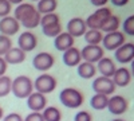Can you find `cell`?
Returning <instances> with one entry per match:
<instances>
[{
    "instance_id": "1",
    "label": "cell",
    "mask_w": 134,
    "mask_h": 121,
    "mask_svg": "<svg viewBox=\"0 0 134 121\" xmlns=\"http://www.w3.org/2000/svg\"><path fill=\"white\" fill-rule=\"evenodd\" d=\"M14 18L19 22L20 26L31 30V28H36L38 26H40L42 15L38 12V9L31 3H21V4H18V7L15 8Z\"/></svg>"
},
{
    "instance_id": "2",
    "label": "cell",
    "mask_w": 134,
    "mask_h": 121,
    "mask_svg": "<svg viewBox=\"0 0 134 121\" xmlns=\"http://www.w3.org/2000/svg\"><path fill=\"white\" fill-rule=\"evenodd\" d=\"M11 92L16 98H27L34 92V82L27 75H19L12 80Z\"/></svg>"
},
{
    "instance_id": "3",
    "label": "cell",
    "mask_w": 134,
    "mask_h": 121,
    "mask_svg": "<svg viewBox=\"0 0 134 121\" xmlns=\"http://www.w3.org/2000/svg\"><path fill=\"white\" fill-rule=\"evenodd\" d=\"M59 100L62 105H64L66 108L76 109L83 105L85 98H83V94L75 87H64L59 94Z\"/></svg>"
},
{
    "instance_id": "4",
    "label": "cell",
    "mask_w": 134,
    "mask_h": 121,
    "mask_svg": "<svg viewBox=\"0 0 134 121\" xmlns=\"http://www.w3.org/2000/svg\"><path fill=\"white\" fill-rule=\"evenodd\" d=\"M111 15H113V14H111V9L110 8L100 7V8H98L95 12H93L90 16L85 20L86 27L88 30H100Z\"/></svg>"
},
{
    "instance_id": "5",
    "label": "cell",
    "mask_w": 134,
    "mask_h": 121,
    "mask_svg": "<svg viewBox=\"0 0 134 121\" xmlns=\"http://www.w3.org/2000/svg\"><path fill=\"white\" fill-rule=\"evenodd\" d=\"M55 87H57V80L51 74H40L34 81V89L44 96L48 93H52L55 90Z\"/></svg>"
},
{
    "instance_id": "6",
    "label": "cell",
    "mask_w": 134,
    "mask_h": 121,
    "mask_svg": "<svg viewBox=\"0 0 134 121\" xmlns=\"http://www.w3.org/2000/svg\"><path fill=\"white\" fill-rule=\"evenodd\" d=\"M102 43H103V49H106L109 51H115L124 43H126V38H125L124 32L114 31V32H109V34L103 35Z\"/></svg>"
},
{
    "instance_id": "7",
    "label": "cell",
    "mask_w": 134,
    "mask_h": 121,
    "mask_svg": "<svg viewBox=\"0 0 134 121\" xmlns=\"http://www.w3.org/2000/svg\"><path fill=\"white\" fill-rule=\"evenodd\" d=\"M105 50L99 45H86L81 50V57L85 62L88 63H97L99 59L103 58Z\"/></svg>"
},
{
    "instance_id": "8",
    "label": "cell",
    "mask_w": 134,
    "mask_h": 121,
    "mask_svg": "<svg viewBox=\"0 0 134 121\" xmlns=\"http://www.w3.org/2000/svg\"><path fill=\"white\" fill-rule=\"evenodd\" d=\"M115 85L111 78L107 77H97L93 81V90L98 94H105V96H110L115 92Z\"/></svg>"
},
{
    "instance_id": "9",
    "label": "cell",
    "mask_w": 134,
    "mask_h": 121,
    "mask_svg": "<svg viewBox=\"0 0 134 121\" xmlns=\"http://www.w3.org/2000/svg\"><path fill=\"white\" fill-rule=\"evenodd\" d=\"M55 63V58L51 52H46V51H43V52H38L35 57H34L32 59V65H34V67H35L36 70L39 71H48L52 66Z\"/></svg>"
},
{
    "instance_id": "10",
    "label": "cell",
    "mask_w": 134,
    "mask_h": 121,
    "mask_svg": "<svg viewBox=\"0 0 134 121\" xmlns=\"http://www.w3.org/2000/svg\"><path fill=\"white\" fill-rule=\"evenodd\" d=\"M129 108V102L124 96H113L109 97V102H107V109L111 114L114 116H121L124 114Z\"/></svg>"
},
{
    "instance_id": "11",
    "label": "cell",
    "mask_w": 134,
    "mask_h": 121,
    "mask_svg": "<svg viewBox=\"0 0 134 121\" xmlns=\"http://www.w3.org/2000/svg\"><path fill=\"white\" fill-rule=\"evenodd\" d=\"M38 46V38L35 34H32L31 31H24L21 32L18 38V47L20 50H23L26 54L35 50Z\"/></svg>"
},
{
    "instance_id": "12",
    "label": "cell",
    "mask_w": 134,
    "mask_h": 121,
    "mask_svg": "<svg viewBox=\"0 0 134 121\" xmlns=\"http://www.w3.org/2000/svg\"><path fill=\"white\" fill-rule=\"evenodd\" d=\"M19 30H20V24L14 16L8 15L0 19V35H5L11 38L12 35L18 34Z\"/></svg>"
},
{
    "instance_id": "13",
    "label": "cell",
    "mask_w": 134,
    "mask_h": 121,
    "mask_svg": "<svg viewBox=\"0 0 134 121\" xmlns=\"http://www.w3.org/2000/svg\"><path fill=\"white\" fill-rule=\"evenodd\" d=\"M27 106L31 109L32 112H43V109L47 106V98L44 94L38 93V92H32L27 97Z\"/></svg>"
},
{
    "instance_id": "14",
    "label": "cell",
    "mask_w": 134,
    "mask_h": 121,
    "mask_svg": "<svg viewBox=\"0 0 134 121\" xmlns=\"http://www.w3.org/2000/svg\"><path fill=\"white\" fill-rule=\"evenodd\" d=\"M118 63H130L134 59V43H124L114 52Z\"/></svg>"
},
{
    "instance_id": "15",
    "label": "cell",
    "mask_w": 134,
    "mask_h": 121,
    "mask_svg": "<svg viewBox=\"0 0 134 121\" xmlns=\"http://www.w3.org/2000/svg\"><path fill=\"white\" fill-rule=\"evenodd\" d=\"M86 31H87V27H86V23H85V19H82V18H72L69 23H67V32H69L74 39L83 36Z\"/></svg>"
},
{
    "instance_id": "16",
    "label": "cell",
    "mask_w": 134,
    "mask_h": 121,
    "mask_svg": "<svg viewBox=\"0 0 134 121\" xmlns=\"http://www.w3.org/2000/svg\"><path fill=\"white\" fill-rule=\"evenodd\" d=\"M63 63L69 67H75L82 62V57H81V50L76 49L75 46H72L71 49L66 50L63 52Z\"/></svg>"
},
{
    "instance_id": "17",
    "label": "cell",
    "mask_w": 134,
    "mask_h": 121,
    "mask_svg": "<svg viewBox=\"0 0 134 121\" xmlns=\"http://www.w3.org/2000/svg\"><path fill=\"white\" fill-rule=\"evenodd\" d=\"M97 69L98 71L100 73L102 77H107V78H111L114 75L117 67H115V63L113 62L111 58H107V57H103L102 59H99L97 62Z\"/></svg>"
},
{
    "instance_id": "18",
    "label": "cell",
    "mask_w": 134,
    "mask_h": 121,
    "mask_svg": "<svg viewBox=\"0 0 134 121\" xmlns=\"http://www.w3.org/2000/svg\"><path fill=\"white\" fill-rule=\"evenodd\" d=\"M54 46L55 49H57L58 51H66V50H69L74 46V38L69 34V32H60V34L58 36H55L54 38Z\"/></svg>"
},
{
    "instance_id": "19",
    "label": "cell",
    "mask_w": 134,
    "mask_h": 121,
    "mask_svg": "<svg viewBox=\"0 0 134 121\" xmlns=\"http://www.w3.org/2000/svg\"><path fill=\"white\" fill-rule=\"evenodd\" d=\"M111 80H113L115 86H119V87L127 86L131 81V73L127 67H119L115 70L114 75L111 77Z\"/></svg>"
},
{
    "instance_id": "20",
    "label": "cell",
    "mask_w": 134,
    "mask_h": 121,
    "mask_svg": "<svg viewBox=\"0 0 134 121\" xmlns=\"http://www.w3.org/2000/svg\"><path fill=\"white\" fill-rule=\"evenodd\" d=\"M3 58L5 59L7 65H19L26 61V52L19 47H12Z\"/></svg>"
},
{
    "instance_id": "21",
    "label": "cell",
    "mask_w": 134,
    "mask_h": 121,
    "mask_svg": "<svg viewBox=\"0 0 134 121\" xmlns=\"http://www.w3.org/2000/svg\"><path fill=\"white\" fill-rule=\"evenodd\" d=\"M76 71H78V75L83 80H90V78H94V75L97 73V67L94 63H88V62H81L79 65L76 66Z\"/></svg>"
},
{
    "instance_id": "22",
    "label": "cell",
    "mask_w": 134,
    "mask_h": 121,
    "mask_svg": "<svg viewBox=\"0 0 134 121\" xmlns=\"http://www.w3.org/2000/svg\"><path fill=\"white\" fill-rule=\"evenodd\" d=\"M58 7V0H39L38 2V12L42 15L46 14H52L55 12V9Z\"/></svg>"
},
{
    "instance_id": "23",
    "label": "cell",
    "mask_w": 134,
    "mask_h": 121,
    "mask_svg": "<svg viewBox=\"0 0 134 121\" xmlns=\"http://www.w3.org/2000/svg\"><path fill=\"white\" fill-rule=\"evenodd\" d=\"M42 116L44 121H60L62 120V112L57 106H46L43 109Z\"/></svg>"
},
{
    "instance_id": "24",
    "label": "cell",
    "mask_w": 134,
    "mask_h": 121,
    "mask_svg": "<svg viewBox=\"0 0 134 121\" xmlns=\"http://www.w3.org/2000/svg\"><path fill=\"white\" fill-rule=\"evenodd\" d=\"M83 36L87 45H99L103 39V34L100 30H87Z\"/></svg>"
},
{
    "instance_id": "25",
    "label": "cell",
    "mask_w": 134,
    "mask_h": 121,
    "mask_svg": "<svg viewBox=\"0 0 134 121\" xmlns=\"http://www.w3.org/2000/svg\"><path fill=\"white\" fill-rule=\"evenodd\" d=\"M107 102H109V96H105V94H98L95 93L91 100H90V104L91 106L95 109V111H103V109L107 108Z\"/></svg>"
},
{
    "instance_id": "26",
    "label": "cell",
    "mask_w": 134,
    "mask_h": 121,
    "mask_svg": "<svg viewBox=\"0 0 134 121\" xmlns=\"http://www.w3.org/2000/svg\"><path fill=\"white\" fill-rule=\"evenodd\" d=\"M42 30H43V34L46 35V36L55 38V36H58L60 32H62V24H60V22H54V23L43 26Z\"/></svg>"
},
{
    "instance_id": "27",
    "label": "cell",
    "mask_w": 134,
    "mask_h": 121,
    "mask_svg": "<svg viewBox=\"0 0 134 121\" xmlns=\"http://www.w3.org/2000/svg\"><path fill=\"white\" fill-rule=\"evenodd\" d=\"M119 18L118 16H115V15H111L109 19H107V22L103 24V27L100 28V31H105L106 34H109V32H114V31H118V28H119Z\"/></svg>"
},
{
    "instance_id": "28",
    "label": "cell",
    "mask_w": 134,
    "mask_h": 121,
    "mask_svg": "<svg viewBox=\"0 0 134 121\" xmlns=\"http://www.w3.org/2000/svg\"><path fill=\"white\" fill-rule=\"evenodd\" d=\"M11 85H12V80L8 75L0 77V97H5L11 93Z\"/></svg>"
},
{
    "instance_id": "29",
    "label": "cell",
    "mask_w": 134,
    "mask_h": 121,
    "mask_svg": "<svg viewBox=\"0 0 134 121\" xmlns=\"http://www.w3.org/2000/svg\"><path fill=\"white\" fill-rule=\"evenodd\" d=\"M12 47H14L12 46V40H11L9 36L0 35V57H4Z\"/></svg>"
},
{
    "instance_id": "30",
    "label": "cell",
    "mask_w": 134,
    "mask_h": 121,
    "mask_svg": "<svg viewBox=\"0 0 134 121\" xmlns=\"http://www.w3.org/2000/svg\"><path fill=\"white\" fill-rule=\"evenodd\" d=\"M124 31L125 34L130 35V36H134V15H130L126 18V20L124 22Z\"/></svg>"
},
{
    "instance_id": "31",
    "label": "cell",
    "mask_w": 134,
    "mask_h": 121,
    "mask_svg": "<svg viewBox=\"0 0 134 121\" xmlns=\"http://www.w3.org/2000/svg\"><path fill=\"white\" fill-rule=\"evenodd\" d=\"M54 22H60L59 16L52 12V14H46V15H43L40 18V26H46V24H50V23H54Z\"/></svg>"
},
{
    "instance_id": "32",
    "label": "cell",
    "mask_w": 134,
    "mask_h": 121,
    "mask_svg": "<svg viewBox=\"0 0 134 121\" xmlns=\"http://www.w3.org/2000/svg\"><path fill=\"white\" fill-rule=\"evenodd\" d=\"M11 4L8 0H0V19L2 18H5V16H8L9 14H11Z\"/></svg>"
},
{
    "instance_id": "33",
    "label": "cell",
    "mask_w": 134,
    "mask_h": 121,
    "mask_svg": "<svg viewBox=\"0 0 134 121\" xmlns=\"http://www.w3.org/2000/svg\"><path fill=\"white\" fill-rule=\"evenodd\" d=\"M91 120L93 117L87 111H79L74 117V121H91Z\"/></svg>"
},
{
    "instance_id": "34",
    "label": "cell",
    "mask_w": 134,
    "mask_h": 121,
    "mask_svg": "<svg viewBox=\"0 0 134 121\" xmlns=\"http://www.w3.org/2000/svg\"><path fill=\"white\" fill-rule=\"evenodd\" d=\"M23 121H44V120L40 112H31L30 114L26 116V118H23Z\"/></svg>"
},
{
    "instance_id": "35",
    "label": "cell",
    "mask_w": 134,
    "mask_h": 121,
    "mask_svg": "<svg viewBox=\"0 0 134 121\" xmlns=\"http://www.w3.org/2000/svg\"><path fill=\"white\" fill-rule=\"evenodd\" d=\"M3 121H23V117H21L19 113H9L7 116L3 117Z\"/></svg>"
},
{
    "instance_id": "36",
    "label": "cell",
    "mask_w": 134,
    "mask_h": 121,
    "mask_svg": "<svg viewBox=\"0 0 134 121\" xmlns=\"http://www.w3.org/2000/svg\"><path fill=\"white\" fill-rule=\"evenodd\" d=\"M7 67H8V65H7L5 59H4L3 57H0V77H2V75H5Z\"/></svg>"
},
{
    "instance_id": "37",
    "label": "cell",
    "mask_w": 134,
    "mask_h": 121,
    "mask_svg": "<svg viewBox=\"0 0 134 121\" xmlns=\"http://www.w3.org/2000/svg\"><path fill=\"white\" fill-rule=\"evenodd\" d=\"M107 2L109 0H90V3L93 4V6H95V7H105L106 4H107Z\"/></svg>"
},
{
    "instance_id": "38",
    "label": "cell",
    "mask_w": 134,
    "mask_h": 121,
    "mask_svg": "<svg viewBox=\"0 0 134 121\" xmlns=\"http://www.w3.org/2000/svg\"><path fill=\"white\" fill-rule=\"evenodd\" d=\"M111 3H113L114 6H117V7H124V6H126L130 0H110Z\"/></svg>"
},
{
    "instance_id": "39",
    "label": "cell",
    "mask_w": 134,
    "mask_h": 121,
    "mask_svg": "<svg viewBox=\"0 0 134 121\" xmlns=\"http://www.w3.org/2000/svg\"><path fill=\"white\" fill-rule=\"evenodd\" d=\"M11 4H21L23 3V0H8Z\"/></svg>"
},
{
    "instance_id": "40",
    "label": "cell",
    "mask_w": 134,
    "mask_h": 121,
    "mask_svg": "<svg viewBox=\"0 0 134 121\" xmlns=\"http://www.w3.org/2000/svg\"><path fill=\"white\" fill-rule=\"evenodd\" d=\"M130 66H131V69H130V73H131V77H134V59L130 62Z\"/></svg>"
},
{
    "instance_id": "41",
    "label": "cell",
    "mask_w": 134,
    "mask_h": 121,
    "mask_svg": "<svg viewBox=\"0 0 134 121\" xmlns=\"http://www.w3.org/2000/svg\"><path fill=\"white\" fill-rule=\"evenodd\" d=\"M3 117H4V111H3V108L0 106V120H3Z\"/></svg>"
},
{
    "instance_id": "42",
    "label": "cell",
    "mask_w": 134,
    "mask_h": 121,
    "mask_svg": "<svg viewBox=\"0 0 134 121\" xmlns=\"http://www.w3.org/2000/svg\"><path fill=\"white\" fill-rule=\"evenodd\" d=\"M111 121H126V120H124V118H114V120H111Z\"/></svg>"
},
{
    "instance_id": "43",
    "label": "cell",
    "mask_w": 134,
    "mask_h": 121,
    "mask_svg": "<svg viewBox=\"0 0 134 121\" xmlns=\"http://www.w3.org/2000/svg\"><path fill=\"white\" fill-rule=\"evenodd\" d=\"M31 2H39V0H31Z\"/></svg>"
}]
</instances>
